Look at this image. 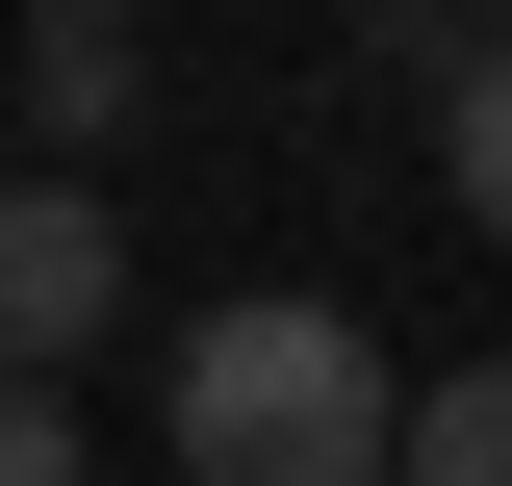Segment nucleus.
Wrapping results in <instances>:
<instances>
[{
	"label": "nucleus",
	"mask_w": 512,
	"mask_h": 486,
	"mask_svg": "<svg viewBox=\"0 0 512 486\" xmlns=\"http://www.w3.org/2000/svg\"><path fill=\"white\" fill-rule=\"evenodd\" d=\"M180 486H410V384H384L359 307L256 282L180 333Z\"/></svg>",
	"instance_id": "f257e3e1"
},
{
	"label": "nucleus",
	"mask_w": 512,
	"mask_h": 486,
	"mask_svg": "<svg viewBox=\"0 0 512 486\" xmlns=\"http://www.w3.org/2000/svg\"><path fill=\"white\" fill-rule=\"evenodd\" d=\"M103 307H128V231H103L77 180H0V384H77Z\"/></svg>",
	"instance_id": "f03ea898"
},
{
	"label": "nucleus",
	"mask_w": 512,
	"mask_h": 486,
	"mask_svg": "<svg viewBox=\"0 0 512 486\" xmlns=\"http://www.w3.org/2000/svg\"><path fill=\"white\" fill-rule=\"evenodd\" d=\"M154 103V52H128L103 0H52V26H26V128H52V180H77V128H128Z\"/></svg>",
	"instance_id": "7ed1b4c3"
},
{
	"label": "nucleus",
	"mask_w": 512,
	"mask_h": 486,
	"mask_svg": "<svg viewBox=\"0 0 512 486\" xmlns=\"http://www.w3.org/2000/svg\"><path fill=\"white\" fill-rule=\"evenodd\" d=\"M436 154H461V231H512V26L436 52Z\"/></svg>",
	"instance_id": "20e7f679"
},
{
	"label": "nucleus",
	"mask_w": 512,
	"mask_h": 486,
	"mask_svg": "<svg viewBox=\"0 0 512 486\" xmlns=\"http://www.w3.org/2000/svg\"><path fill=\"white\" fill-rule=\"evenodd\" d=\"M410 486H512V359H461V384H410Z\"/></svg>",
	"instance_id": "39448f33"
},
{
	"label": "nucleus",
	"mask_w": 512,
	"mask_h": 486,
	"mask_svg": "<svg viewBox=\"0 0 512 486\" xmlns=\"http://www.w3.org/2000/svg\"><path fill=\"white\" fill-rule=\"evenodd\" d=\"M0 486H77V410H52V384H0Z\"/></svg>",
	"instance_id": "423d86ee"
}]
</instances>
